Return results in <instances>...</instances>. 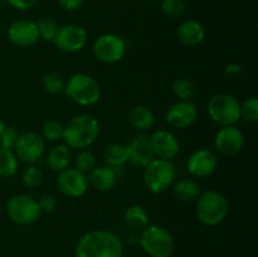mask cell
<instances>
[{
  "instance_id": "17",
  "label": "cell",
  "mask_w": 258,
  "mask_h": 257,
  "mask_svg": "<svg viewBox=\"0 0 258 257\" xmlns=\"http://www.w3.org/2000/svg\"><path fill=\"white\" fill-rule=\"evenodd\" d=\"M150 143L154 155L158 156L159 159H164V160L174 159L180 150L179 140L170 131L158 130L150 138Z\"/></svg>"
},
{
  "instance_id": "20",
  "label": "cell",
  "mask_w": 258,
  "mask_h": 257,
  "mask_svg": "<svg viewBox=\"0 0 258 257\" xmlns=\"http://www.w3.org/2000/svg\"><path fill=\"white\" fill-rule=\"evenodd\" d=\"M178 38L183 44L194 45L201 44L206 38V29L197 20H185L178 28Z\"/></svg>"
},
{
  "instance_id": "18",
  "label": "cell",
  "mask_w": 258,
  "mask_h": 257,
  "mask_svg": "<svg viewBox=\"0 0 258 257\" xmlns=\"http://www.w3.org/2000/svg\"><path fill=\"white\" fill-rule=\"evenodd\" d=\"M127 148L128 160L139 166H145L155 158L153 148H151L150 138L145 135H136L133 140L126 145Z\"/></svg>"
},
{
  "instance_id": "23",
  "label": "cell",
  "mask_w": 258,
  "mask_h": 257,
  "mask_svg": "<svg viewBox=\"0 0 258 257\" xmlns=\"http://www.w3.org/2000/svg\"><path fill=\"white\" fill-rule=\"evenodd\" d=\"M125 224L131 229V231L140 232L148 227L149 223V216L148 212L145 211V208L138 204H134V206L128 207L125 211Z\"/></svg>"
},
{
  "instance_id": "2",
  "label": "cell",
  "mask_w": 258,
  "mask_h": 257,
  "mask_svg": "<svg viewBox=\"0 0 258 257\" xmlns=\"http://www.w3.org/2000/svg\"><path fill=\"white\" fill-rule=\"evenodd\" d=\"M100 134V122L88 113L77 115L64 126L63 140L67 146L83 150L92 145Z\"/></svg>"
},
{
  "instance_id": "29",
  "label": "cell",
  "mask_w": 258,
  "mask_h": 257,
  "mask_svg": "<svg viewBox=\"0 0 258 257\" xmlns=\"http://www.w3.org/2000/svg\"><path fill=\"white\" fill-rule=\"evenodd\" d=\"M43 139H47L49 141H60L63 140V134H64V125L58 120H48L43 125Z\"/></svg>"
},
{
  "instance_id": "30",
  "label": "cell",
  "mask_w": 258,
  "mask_h": 257,
  "mask_svg": "<svg viewBox=\"0 0 258 257\" xmlns=\"http://www.w3.org/2000/svg\"><path fill=\"white\" fill-rule=\"evenodd\" d=\"M37 25L38 32H39V38H42L45 42H52L58 30L57 22L50 17H43L40 18Z\"/></svg>"
},
{
  "instance_id": "21",
  "label": "cell",
  "mask_w": 258,
  "mask_h": 257,
  "mask_svg": "<svg viewBox=\"0 0 258 257\" xmlns=\"http://www.w3.org/2000/svg\"><path fill=\"white\" fill-rule=\"evenodd\" d=\"M72 150L67 145H55L48 151L47 165L55 173H60L70 166L72 161Z\"/></svg>"
},
{
  "instance_id": "34",
  "label": "cell",
  "mask_w": 258,
  "mask_h": 257,
  "mask_svg": "<svg viewBox=\"0 0 258 257\" xmlns=\"http://www.w3.org/2000/svg\"><path fill=\"white\" fill-rule=\"evenodd\" d=\"M161 12L169 18H179L185 12V2L184 0H163Z\"/></svg>"
},
{
  "instance_id": "19",
  "label": "cell",
  "mask_w": 258,
  "mask_h": 257,
  "mask_svg": "<svg viewBox=\"0 0 258 257\" xmlns=\"http://www.w3.org/2000/svg\"><path fill=\"white\" fill-rule=\"evenodd\" d=\"M88 184L97 191H108L117 183V174L115 169L108 165L95 166L88 173Z\"/></svg>"
},
{
  "instance_id": "26",
  "label": "cell",
  "mask_w": 258,
  "mask_h": 257,
  "mask_svg": "<svg viewBox=\"0 0 258 257\" xmlns=\"http://www.w3.org/2000/svg\"><path fill=\"white\" fill-rule=\"evenodd\" d=\"M19 168V160L10 149L0 148V176L9 178L17 174Z\"/></svg>"
},
{
  "instance_id": "40",
  "label": "cell",
  "mask_w": 258,
  "mask_h": 257,
  "mask_svg": "<svg viewBox=\"0 0 258 257\" xmlns=\"http://www.w3.org/2000/svg\"><path fill=\"white\" fill-rule=\"evenodd\" d=\"M4 128H5V122L0 118V135H2V133L4 131Z\"/></svg>"
},
{
  "instance_id": "8",
  "label": "cell",
  "mask_w": 258,
  "mask_h": 257,
  "mask_svg": "<svg viewBox=\"0 0 258 257\" xmlns=\"http://www.w3.org/2000/svg\"><path fill=\"white\" fill-rule=\"evenodd\" d=\"M7 214L14 223L28 226L37 222L42 212L38 202L33 197L27 194H15L8 201Z\"/></svg>"
},
{
  "instance_id": "12",
  "label": "cell",
  "mask_w": 258,
  "mask_h": 257,
  "mask_svg": "<svg viewBox=\"0 0 258 257\" xmlns=\"http://www.w3.org/2000/svg\"><path fill=\"white\" fill-rule=\"evenodd\" d=\"M88 179L87 175L81 173L77 169L67 168L60 171L57 178V188L64 196L70 198H80L85 196L88 190Z\"/></svg>"
},
{
  "instance_id": "15",
  "label": "cell",
  "mask_w": 258,
  "mask_h": 257,
  "mask_svg": "<svg viewBox=\"0 0 258 257\" xmlns=\"http://www.w3.org/2000/svg\"><path fill=\"white\" fill-rule=\"evenodd\" d=\"M198 118V108L191 101H178L166 111V121L175 128H186Z\"/></svg>"
},
{
  "instance_id": "22",
  "label": "cell",
  "mask_w": 258,
  "mask_h": 257,
  "mask_svg": "<svg viewBox=\"0 0 258 257\" xmlns=\"http://www.w3.org/2000/svg\"><path fill=\"white\" fill-rule=\"evenodd\" d=\"M174 196L181 202H193L202 194L201 185L194 179H180L173 186Z\"/></svg>"
},
{
  "instance_id": "37",
  "label": "cell",
  "mask_w": 258,
  "mask_h": 257,
  "mask_svg": "<svg viewBox=\"0 0 258 257\" xmlns=\"http://www.w3.org/2000/svg\"><path fill=\"white\" fill-rule=\"evenodd\" d=\"M38 0H7L10 7L19 10H28L37 4Z\"/></svg>"
},
{
  "instance_id": "13",
  "label": "cell",
  "mask_w": 258,
  "mask_h": 257,
  "mask_svg": "<svg viewBox=\"0 0 258 257\" xmlns=\"http://www.w3.org/2000/svg\"><path fill=\"white\" fill-rule=\"evenodd\" d=\"M8 39L15 47H32L39 39L37 23L29 19L15 20L8 29Z\"/></svg>"
},
{
  "instance_id": "10",
  "label": "cell",
  "mask_w": 258,
  "mask_h": 257,
  "mask_svg": "<svg viewBox=\"0 0 258 257\" xmlns=\"http://www.w3.org/2000/svg\"><path fill=\"white\" fill-rule=\"evenodd\" d=\"M87 30L78 24H66L58 27L52 42L59 50L75 53L82 49L87 43Z\"/></svg>"
},
{
  "instance_id": "9",
  "label": "cell",
  "mask_w": 258,
  "mask_h": 257,
  "mask_svg": "<svg viewBox=\"0 0 258 257\" xmlns=\"http://www.w3.org/2000/svg\"><path fill=\"white\" fill-rule=\"evenodd\" d=\"M45 143L42 135L35 131H27L20 134L14 146V153L18 160L25 164H34L43 156Z\"/></svg>"
},
{
  "instance_id": "39",
  "label": "cell",
  "mask_w": 258,
  "mask_h": 257,
  "mask_svg": "<svg viewBox=\"0 0 258 257\" xmlns=\"http://www.w3.org/2000/svg\"><path fill=\"white\" fill-rule=\"evenodd\" d=\"M242 72V66L238 63H231V65L226 66L224 68V75L226 76H237Z\"/></svg>"
},
{
  "instance_id": "7",
  "label": "cell",
  "mask_w": 258,
  "mask_h": 257,
  "mask_svg": "<svg viewBox=\"0 0 258 257\" xmlns=\"http://www.w3.org/2000/svg\"><path fill=\"white\" fill-rule=\"evenodd\" d=\"M241 103L228 93H217L208 101V113L214 122L222 126L234 125L241 118Z\"/></svg>"
},
{
  "instance_id": "6",
  "label": "cell",
  "mask_w": 258,
  "mask_h": 257,
  "mask_svg": "<svg viewBox=\"0 0 258 257\" xmlns=\"http://www.w3.org/2000/svg\"><path fill=\"white\" fill-rule=\"evenodd\" d=\"M140 244L150 257H170L175 248L170 232L160 226L146 227L141 233Z\"/></svg>"
},
{
  "instance_id": "14",
  "label": "cell",
  "mask_w": 258,
  "mask_h": 257,
  "mask_svg": "<svg viewBox=\"0 0 258 257\" xmlns=\"http://www.w3.org/2000/svg\"><path fill=\"white\" fill-rule=\"evenodd\" d=\"M244 144L243 133L234 125L223 126L219 128L214 139V146L221 154L232 156L242 150Z\"/></svg>"
},
{
  "instance_id": "3",
  "label": "cell",
  "mask_w": 258,
  "mask_h": 257,
  "mask_svg": "<svg viewBox=\"0 0 258 257\" xmlns=\"http://www.w3.org/2000/svg\"><path fill=\"white\" fill-rule=\"evenodd\" d=\"M228 199L217 190H207L197 199L196 213L199 222L206 226H217L228 216Z\"/></svg>"
},
{
  "instance_id": "36",
  "label": "cell",
  "mask_w": 258,
  "mask_h": 257,
  "mask_svg": "<svg viewBox=\"0 0 258 257\" xmlns=\"http://www.w3.org/2000/svg\"><path fill=\"white\" fill-rule=\"evenodd\" d=\"M37 202L40 208V212H44V213H50L57 207V198L53 194H43L39 198V201Z\"/></svg>"
},
{
  "instance_id": "38",
  "label": "cell",
  "mask_w": 258,
  "mask_h": 257,
  "mask_svg": "<svg viewBox=\"0 0 258 257\" xmlns=\"http://www.w3.org/2000/svg\"><path fill=\"white\" fill-rule=\"evenodd\" d=\"M57 2L63 9L72 12V10H77L78 8H81L83 0H57Z\"/></svg>"
},
{
  "instance_id": "33",
  "label": "cell",
  "mask_w": 258,
  "mask_h": 257,
  "mask_svg": "<svg viewBox=\"0 0 258 257\" xmlns=\"http://www.w3.org/2000/svg\"><path fill=\"white\" fill-rule=\"evenodd\" d=\"M23 184H24L27 188H37L42 184L43 181V174L40 171L39 168L34 165H29L24 169L22 175Z\"/></svg>"
},
{
  "instance_id": "5",
  "label": "cell",
  "mask_w": 258,
  "mask_h": 257,
  "mask_svg": "<svg viewBox=\"0 0 258 257\" xmlns=\"http://www.w3.org/2000/svg\"><path fill=\"white\" fill-rule=\"evenodd\" d=\"M144 168V183L148 190L154 194L166 191L175 180L176 170L170 160L154 158Z\"/></svg>"
},
{
  "instance_id": "35",
  "label": "cell",
  "mask_w": 258,
  "mask_h": 257,
  "mask_svg": "<svg viewBox=\"0 0 258 257\" xmlns=\"http://www.w3.org/2000/svg\"><path fill=\"white\" fill-rule=\"evenodd\" d=\"M19 134H18L17 128L13 126H5L4 131L0 135V148L4 149H14L15 144H17Z\"/></svg>"
},
{
  "instance_id": "32",
  "label": "cell",
  "mask_w": 258,
  "mask_h": 257,
  "mask_svg": "<svg viewBox=\"0 0 258 257\" xmlns=\"http://www.w3.org/2000/svg\"><path fill=\"white\" fill-rule=\"evenodd\" d=\"M75 165L76 169L80 170L81 173H90V171L96 166V156L93 155V153L83 149V150H81L80 153L76 155Z\"/></svg>"
},
{
  "instance_id": "11",
  "label": "cell",
  "mask_w": 258,
  "mask_h": 257,
  "mask_svg": "<svg viewBox=\"0 0 258 257\" xmlns=\"http://www.w3.org/2000/svg\"><path fill=\"white\" fill-rule=\"evenodd\" d=\"M126 44L116 34H102L93 44V54L103 63H116L125 55Z\"/></svg>"
},
{
  "instance_id": "27",
  "label": "cell",
  "mask_w": 258,
  "mask_h": 257,
  "mask_svg": "<svg viewBox=\"0 0 258 257\" xmlns=\"http://www.w3.org/2000/svg\"><path fill=\"white\" fill-rule=\"evenodd\" d=\"M173 92L179 101H193L197 96V87L191 81L179 78L174 82Z\"/></svg>"
},
{
  "instance_id": "28",
  "label": "cell",
  "mask_w": 258,
  "mask_h": 257,
  "mask_svg": "<svg viewBox=\"0 0 258 257\" xmlns=\"http://www.w3.org/2000/svg\"><path fill=\"white\" fill-rule=\"evenodd\" d=\"M239 116L242 120L246 122L253 123L258 121V98L256 96L248 97L243 103L241 105V110H239Z\"/></svg>"
},
{
  "instance_id": "16",
  "label": "cell",
  "mask_w": 258,
  "mask_h": 257,
  "mask_svg": "<svg viewBox=\"0 0 258 257\" xmlns=\"http://www.w3.org/2000/svg\"><path fill=\"white\" fill-rule=\"evenodd\" d=\"M218 159L216 154L208 149H198L188 159V171L196 178H206L216 171Z\"/></svg>"
},
{
  "instance_id": "24",
  "label": "cell",
  "mask_w": 258,
  "mask_h": 257,
  "mask_svg": "<svg viewBox=\"0 0 258 257\" xmlns=\"http://www.w3.org/2000/svg\"><path fill=\"white\" fill-rule=\"evenodd\" d=\"M128 121H130L131 126H134L138 130L146 131L150 130L155 125V116L151 112L150 108H148L146 106H135L130 111Z\"/></svg>"
},
{
  "instance_id": "25",
  "label": "cell",
  "mask_w": 258,
  "mask_h": 257,
  "mask_svg": "<svg viewBox=\"0 0 258 257\" xmlns=\"http://www.w3.org/2000/svg\"><path fill=\"white\" fill-rule=\"evenodd\" d=\"M106 164L111 168H118L122 166L128 160L127 148L123 144L113 143L106 148L105 150Z\"/></svg>"
},
{
  "instance_id": "31",
  "label": "cell",
  "mask_w": 258,
  "mask_h": 257,
  "mask_svg": "<svg viewBox=\"0 0 258 257\" xmlns=\"http://www.w3.org/2000/svg\"><path fill=\"white\" fill-rule=\"evenodd\" d=\"M43 88L47 91L48 93H52V95H57L60 93L62 91H64L66 87V81L58 73H48L43 77L42 81Z\"/></svg>"
},
{
  "instance_id": "4",
  "label": "cell",
  "mask_w": 258,
  "mask_h": 257,
  "mask_svg": "<svg viewBox=\"0 0 258 257\" xmlns=\"http://www.w3.org/2000/svg\"><path fill=\"white\" fill-rule=\"evenodd\" d=\"M66 93L73 102L81 106H92L101 97V88L97 81L87 73H75L66 83Z\"/></svg>"
},
{
  "instance_id": "1",
  "label": "cell",
  "mask_w": 258,
  "mask_h": 257,
  "mask_svg": "<svg viewBox=\"0 0 258 257\" xmlns=\"http://www.w3.org/2000/svg\"><path fill=\"white\" fill-rule=\"evenodd\" d=\"M123 247L112 232L95 229L83 234L76 247L77 257H122Z\"/></svg>"
}]
</instances>
